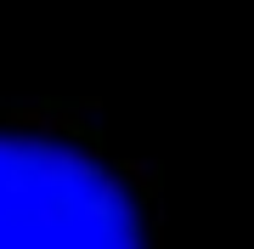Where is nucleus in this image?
<instances>
[{
    "label": "nucleus",
    "instance_id": "1",
    "mask_svg": "<svg viewBox=\"0 0 254 249\" xmlns=\"http://www.w3.org/2000/svg\"><path fill=\"white\" fill-rule=\"evenodd\" d=\"M0 249H141V215L91 153L0 136Z\"/></svg>",
    "mask_w": 254,
    "mask_h": 249
}]
</instances>
